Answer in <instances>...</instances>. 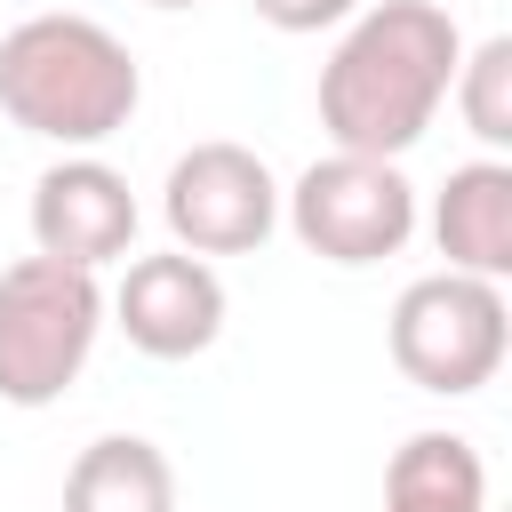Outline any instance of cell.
<instances>
[{
    "label": "cell",
    "instance_id": "cell-13",
    "mask_svg": "<svg viewBox=\"0 0 512 512\" xmlns=\"http://www.w3.org/2000/svg\"><path fill=\"white\" fill-rule=\"evenodd\" d=\"M272 32H328V24H352L368 0H248Z\"/></svg>",
    "mask_w": 512,
    "mask_h": 512
},
{
    "label": "cell",
    "instance_id": "cell-1",
    "mask_svg": "<svg viewBox=\"0 0 512 512\" xmlns=\"http://www.w3.org/2000/svg\"><path fill=\"white\" fill-rule=\"evenodd\" d=\"M464 32L448 8L432 0H376L352 16V32L336 40V56L320 64V128L336 152H368V160H400L408 144H424V128L448 104Z\"/></svg>",
    "mask_w": 512,
    "mask_h": 512
},
{
    "label": "cell",
    "instance_id": "cell-11",
    "mask_svg": "<svg viewBox=\"0 0 512 512\" xmlns=\"http://www.w3.org/2000/svg\"><path fill=\"white\" fill-rule=\"evenodd\" d=\"M384 512H488V464L464 432H408L384 464Z\"/></svg>",
    "mask_w": 512,
    "mask_h": 512
},
{
    "label": "cell",
    "instance_id": "cell-8",
    "mask_svg": "<svg viewBox=\"0 0 512 512\" xmlns=\"http://www.w3.org/2000/svg\"><path fill=\"white\" fill-rule=\"evenodd\" d=\"M120 336L144 360H192L224 336V280L208 272V256L168 248V256H136L120 272V288L104 296Z\"/></svg>",
    "mask_w": 512,
    "mask_h": 512
},
{
    "label": "cell",
    "instance_id": "cell-4",
    "mask_svg": "<svg viewBox=\"0 0 512 512\" xmlns=\"http://www.w3.org/2000/svg\"><path fill=\"white\" fill-rule=\"evenodd\" d=\"M504 280H480V272H424L400 288L392 304V368L416 384V392H440V400H464L480 392L496 368H504Z\"/></svg>",
    "mask_w": 512,
    "mask_h": 512
},
{
    "label": "cell",
    "instance_id": "cell-10",
    "mask_svg": "<svg viewBox=\"0 0 512 512\" xmlns=\"http://www.w3.org/2000/svg\"><path fill=\"white\" fill-rule=\"evenodd\" d=\"M64 512H176V464L144 432H104L72 456Z\"/></svg>",
    "mask_w": 512,
    "mask_h": 512
},
{
    "label": "cell",
    "instance_id": "cell-3",
    "mask_svg": "<svg viewBox=\"0 0 512 512\" xmlns=\"http://www.w3.org/2000/svg\"><path fill=\"white\" fill-rule=\"evenodd\" d=\"M104 328V288L80 264L56 256H16L0 272V400L8 408H48L64 384L88 368Z\"/></svg>",
    "mask_w": 512,
    "mask_h": 512
},
{
    "label": "cell",
    "instance_id": "cell-14",
    "mask_svg": "<svg viewBox=\"0 0 512 512\" xmlns=\"http://www.w3.org/2000/svg\"><path fill=\"white\" fill-rule=\"evenodd\" d=\"M144 8H200V0H144Z\"/></svg>",
    "mask_w": 512,
    "mask_h": 512
},
{
    "label": "cell",
    "instance_id": "cell-9",
    "mask_svg": "<svg viewBox=\"0 0 512 512\" xmlns=\"http://www.w3.org/2000/svg\"><path fill=\"white\" fill-rule=\"evenodd\" d=\"M432 240H440L448 272H480V280L512 272V168L496 152L448 168V184L432 200Z\"/></svg>",
    "mask_w": 512,
    "mask_h": 512
},
{
    "label": "cell",
    "instance_id": "cell-12",
    "mask_svg": "<svg viewBox=\"0 0 512 512\" xmlns=\"http://www.w3.org/2000/svg\"><path fill=\"white\" fill-rule=\"evenodd\" d=\"M448 96H456L464 128H472L488 152H504V144H512V40L496 32V40L464 48V56H456V80H448Z\"/></svg>",
    "mask_w": 512,
    "mask_h": 512
},
{
    "label": "cell",
    "instance_id": "cell-7",
    "mask_svg": "<svg viewBox=\"0 0 512 512\" xmlns=\"http://www.w3.org/2000/svg\"><path fill=\"white\" fill-rule=\"evenodd\" d=\"M32 248L80 272H104L136 248V192L96 152H72L32 176Z\"/></svg>",
    "mask_w": 512,
    "mask_h": 512
},
{
    "label": "cell",
    "instance_id": "cell-6",
    "mask_svg": "<svg viewBox=\"0 0 512 512\" xmlns=\"http://www.w3.org/2000/svg\"><path fill=\"white\" fill-rule=\"evenodd\" d=\"M160 216H168L176 248H192V256H256L280 224V184L248 144L208 136V144L176 152V168L160 184Z\"/></svg>",
    "mask_w": 512,
    "mask_h": 512
},
{
    "label": "cell",
    "instance_id": "cell-2",
    "mask_svg": "<svg viewBox=\"0 0 512 512\" xmlns=\"http://www.w3.org/2000/svg\"><path fill=\"white\" fill-rule=\"evenodd\" d=\"M144 104V72L128 40H112L96 16H24L0 32V112L40 144H104Z\"/></svg>",
    "mask_w": 512,
    "mask_h": 512
},
{
    "label": "cell",
    "instance_id": "cell-5",
    "mask_svg": "<svg viewBox=\"0 0 512 512\" xmlns=\"http://www.w3.org/2000/svg\"><path fill=\"white\" fill-rule=\"evenodd\" d=\"M280 208H288V232L320 264H344V272L400 256L408 232H416V184L400 176V160H368V152L312 160L280 192Z\"/></svg>",
    "mask_w": 512,
    "mask_h": 512
}]
</instances>
